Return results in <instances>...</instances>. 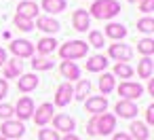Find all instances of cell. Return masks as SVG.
I'll list each match as a JSON object with an SVG mask.
<instances>
[{
  "instance_id": "obj_1",
  "label": "cell",
  "mask_w": 154,
  "mask_h": 140,
  "mask_svg": "<svg viewBox=\"0 0 154 140\" xmlns=\"http://www.w3.org/2000/svg\"><path fill=\"white\" fill-rule=\"evenodd\" d=\"M120 13V5L116 0H95L91 7V15L95 19H112Z\"/></svg>"
},
{
  "instance_id": "obj_2",
  "label": "cell",
  "mask_w": 154,
  "mask_h": 140,
  "mask_svg": "<svg viewBox=\"0 0 154 140\" xmlns=\"http://www.w3.org/2000/svg\"><path fill=\"white\" fill-rule=\"evenodd\" d=\"M89 51V45L85 41H68L66 45L59 47V55L66 60V62H72V60H78V57H85Z\"/></svg>"
},
{
  "instance_id": "obj_3",
  "label": "cell",
  "mask_w": 154,
  "mask_h": 140,
  "mask_svg": "<svg viewBox=\"0 0 154 140\" xmlns=\"http://www.w3.org/2000/svg\"><path fill=\"white\" fill-rule=\"evenodd\" d=\"M116 127V117L110 115V112H101V115H95V132L99 136H108L112 134V129Z\"/></svg>"
},
{
  "instance_id": "obj_4",
  "label": "cell",
  "mask_w": 154,
  "mask_h": 140,
  "mask_svg": "<svg viewBox=\"0 0 154 140\" xmlns=\"http://www.w3.org/2000/svg\"><path fill=\"white\" fill-rule=\"evenodd\" d=\"M141 93H143V87L139 85V83H131V81H125V83H120L118 85V96H122L125 100H137V98H141Z\"/></svg>"
},
{
  "instance_id": "obj_5",
  "label": "cell",
  "mask_w": 154,
  "mask_h": 140,
  "mask_svg": "<svg viewBox=\"0 0 154 140\" xmlns=\"http://www.w3.org/2000/svg\"><path fill=\"white\" fill-rule=\"evenodd\" d=\"M0 129H2V136L5 138H21L26 134V127L21 121H5L2 125H0Z\"/></svg>"
},
{
  "instance_id": "obj_6",
  "label": "cell",
  "mask_w": 154,
  "mask_h": 140,
  "mask_svg": "<svg viewBox=\"0 0 154 140\" xmlns=\"http://www.w3.org/2000/svg\"><path fill=\"white\" fill-rule=\"evenodd\" d=\"M72 98H74V87L70 83H61L55 91V104L57 106H68Z\"/></svg>"
},
{
  "instance_id": "obj_7",
  "label": "cell",
  "mask_w": 154,
  "mask_h": 140,
  "mask_svg": "<svg viewBox=\"0 0 154 140\" xmlns=\"http://www.w3.org/2000/svg\"><path fill=\"white\" fill-rule=\"evenodd\" d=\"M15 115L19 119H30L34 115V102H32V98H28V96L19 98V102L15 106Z\"/></svg>"
},
{
  "instance_id": "obj_8",
  "label": "cell",
  "mask_w": 154,
  "mask_h": 140,
  "mask_svg": "<svg viewBox=\"0 0 154 140\" xmlns=\"http://www.w3.org/2000/svg\"><path fill=\"white\" fill-rule=\"evenodd\" d=\"M110 57H114V60L127 64V62L133 57V51H131L129 45H110Z\"/></svg>"
},
{
  "instance_id": "obj_9",
  "label": "cell",
  "mask_w": 154,
  "mask_h": 140,
  "mask_svg": "<svg viewBox=\"0 0 154 140\" xmlns=\"http://www.w3.org/2000/svg\"><path fill=\"white\" fill-rule=\"evenodd\" d=\"M32 117H34L36 125H47V123L53 119V104H49V102L40 104V106L36 108V115H32Z\"/></svg>"
},
{
  "instance_id": "obj_10",
  "label": "cell",
  "mask_w": 154,
  "mask_h": 140,
  "mask_svg": "<svg viewBox=\"0 0 154 140\" xmlns=\"http://www.w3.org/2000/svg\"><path fill=\"white\" fill-rule=\"evenodd\" d=\"M11 51L15 53V57H30L34 53V45L30 41H13Z\"/></svg>"
},
{
  "instance_id": "obj_11",
  "label": "cell",
  "mask_w": 154,
  "mask_h": 140,
  "mask_svg": "<svg viewBox=\"0 0 154 140\" xmlns=\"http://www.w3.org/2000/svg\"><path fill=\"white\" fill-rule=\"evenodd\" d=\"M53 125H55V132H68V134H72V129H74V119H72L70 115L59 112V115L53 117Z\"/></svg>"
},
{
  "instance_id": "obj_12",
  "label": "cell",
  "mask_w": 154,
  "mask_h": 140,
  "mask_svg": "<svg viewBox=\"0 0 154 140\" xmlns=\"http://www.w3.org/2000/svg\"><path fill=\"white\" fill-rule=\"evenodd\" d=\"M106 108H108V100L103 96H93L87 100V110L93 115H101V112H106Z\"/></svg>"
},
{
  "instance_id": "obj_13",
  "label": "cell",
  "mask_w": 154,
  "mask_h": 140,
  "mask_svg": "<svg viewBox=\"0 0 154 140\" xmlns=\"http://www.w3.org/2000/svg\"><path fill=\"white\" fill-rule=\"evenodd\" d=\"M72 21H74V28H76L78 32H87V30H89V24H91V15H89L87 11L78 9V11H74Z\"/></svg>"
},
{
  "instance_id": "obj_14",
  "label": "cell",
  "mask_w": 154,
  "mask_h": 140,
  "mask_svg": "<svg viewBox=\"0 0 154 140\" xmlns=\"http://www.w3.org/2000/svg\"><path fill=\"white\" fill-rule=\"evenodd\" d=\"M116 115L118 117H125V119H131L137 115V106L131 102V100H120L116 104Z\"/></svg>"
},
{
  "instance_id": "obj_15",
  "label": "cell",
  "mask_w": 154,
  "mask_h": 140,
  "mask_svg": "<svg viewBox=\"0 0 154 140\" xmlns=\"http://www.w3.org/2000/svg\"><path fill=\"white\" fill-rule=\"evenodd\" d=\"M17 87H19V91L28 93V91H32V89L38 87V77L36 74H21L19 81H17Z\"/></svg>"
},
{
  "instance_id": "obj_16",
  "label": "cell",
  "mask_w": 154,
  "mask_h": 140,
  "mask_svg": "<svg viewBox=\"0 0 154 140\" xmlns=\"http://www.w3.org/2000/svg\"><path fill=\"white\" fill-rule=\"evenodd\" d=\"M17 15L28 17V19H34V17L38 15V5H36V2H32V0L19 2V7H17Z\"/></svg>"
},
{
  "instance_id": "obj_17",
  "label": "cell",
  "mask_w": 154,
  "mask_h": 140,
  "mask_svg": "<svg viewBox=\"0 0 154 140\" xmlns=\"http://www.w3.org/2000/svg\"><path fill=\"white\" fill-rule=\"evenodd\" d=\"M106 68H108V57L106 55H93L87 62V70L89 72H101Z\"/></svg>"
},
{
  "instance_id": "obj_18",
  "label": "cell",
  "mask_w": 154,
  "mask_h": 140,
  "mask_svg": "<svg viewBox=\"0 0 154 140\" xmlns=\"http://www.w3.org/2000/svg\"><path fill=\"white\" fill-rule=\"evenodd\" d=\"M36 26H38L42 32H51V34L59 32V21H55L53 17H38V19H36Z\"/></svg>"
},
{
  "instance_id": "obj_19",
  "label": "cell",
  "mask_w": 154,
  "mask_h": 140,
  "mask_svg": "<svg viewBox=\"0 0 154 140\" xmlns=\"http://www.w3.org/2000/svg\"><path fill=\"white\" fill-rule=\"evenodd\" d=\"M129 129H131V138H135V140H148V136H150L146 123H141V121H133Z\"/></svg>"
},
{
  "instance_id": "obj_20",
  "label": "cell",
  "mask_w": 154,
  "mask_h": 140,
  "mask_svg": "<svg viewBox=\"0 0 154 140\" xmlns=\"http://www.w3.org/2000/svg\"><path fill=\"white\" fill-rule=\"evenodd\" d=\"M66 9V0H42V11L49 15H57Z\"/></svg>"
},
{
  "instance_id": "obj_21",
  "label": "cell",
  "mask_w": 154,
  "mask_h": 140,
  "mask_svg": "<svg viewBox=\"0 0 154 140\" xmlns=\"http://www.w3.org/2000/svg\"><path fill=\"white\" fill-rule=\"evenodd\" d=\"M106 36H110L114 41H120V38L127 36V28L120 26V24H108L106 26Z\"/></svg>"
},
{
  "instance_id": "obj_22",
  "label": "cell",
  "mask_w": 154,
  "mask_h": 140,
  "mask_svg": "<svg viewBox=\"0 0 154 140\" xmlns=\"http://www.w3.org/2000/svg\"><path fill=\"white\" fill-rule=\"evenodd\" d=\"M19 74H21V62H19V57L9 60L7 62V68H5V77L7 79H17Z\"/></svg>"
},
{
  "instance_id": "obj_23",
  "label": "cell",
  "mask_w": 154,
  "mask_h": 140,
  "mask_svg": "<svg viewBox=\"0 0 154 140\" xmlns=\"http://www.w3.org/2000/svg\"><path fill=\"white\" fill-rule=\"evenodd\" d=\"M61 74L66 77V79H70V81H74V79H78L80 77V70H78V66L74 64V62H61Z\"/></svg>"
},
{
  "instance_id": "obj_24",
  "label": "cell",
  "mask_w": 154,
  "mask_h": 140,
  "mask_svg": "<svg viewBox=\"0 0 154 140\" xmlns=\"http://www.w3.org/2000/svg\"><path fill=\"white\" fill-rule=\"evenodd\" d=\"M152 70H154V62L150 57H143L139 64H137V74L141 79H150L152 77Z\"/></svg>"
},
{
  "instance_id": "obj_25",
  "label": "cell",
  "mask_w": 154,
  "mask_h": 140,
  "mask_svg": "<svg viewBox=\"0 0 154 140\" xmlns=\"http://www.w3.org/2000/svg\"><path fill=\"white\" fill-rule=\"evenodd\" d=\"M55 47H57L55 38H40V41H38V45H36V49H38L42 55H47V53H53V51H55Z\"/></svg>"
},
{
  "instance_id": "obj_26",
  "label": "cell",
  "mask_w": 154,
  "mask_h": 140,
  "mask_svg": "<svg viewBox=\"0 0 154 140\" xmlns=\"http://www.w3.org/2000/svg\"><path fill=\"white\" fill-rule=\"evenodd\" d=\"M99 89H101V93L106 96V93H110L112 89H114V74H101V79H99Z\"/></svg>"
},
{
  "instance_id": "obj_27",
  "label": "cell",
  "mask_w": 154,
  "mask_h": 140,
  "mask_svg": "<svg viewBox=\"0 0 154 140\" xmlns=\"http://www.w3.org/2000/svg\"><path fill=\"white\" fill-rule=\"evenodd\" d=\"M137 51L143 53L146 57H150V55L154 53V41H152V38H143V41H139V43H137Z\"/></svg>"
},
{
  "instance_id": "obj_28",
  "label": "cell",
  "mask_w": 154,
  "mask_h": 140,
  "mask_svg": "<svg viewBox=\"0 0 154 140\" xmlns=\"http://www.w3.org/2000/svg\"><path fill=\"white\" fill-rule=\"evenodd\" d=\"M114 74H116V77H120V79H131V77H133V68H131L129 64L118 62V64L114 66Z\"/></svg>"
},
{
  "instance_id": "obj_29",
  "label": "cell",
  "mask_w": 154,
  "mask_h": 140,
  "mask_svg": "<svg viewBox=\"0 0 154 140\" xmlns=\"http://www.w3.org/2000/svg\"><path fill=\"white\" fill-rule=\"evenodd\" d=\"M89 91H91V83H89V81H80L78 87L74 89V98H76V100H85V98L89 96Z\"/></svg>"
},
{
  "instance_id": "obj_30",
  "label": "cell",
  "mask_w": 154,
  "mask_h": 140,
  "mask_svg": "<svg viewBox=\"0 0 154 140\" xmlns=\"http://www.w3.org/2000/svg\"><path fill=\"white\" fill-rule=\"evenodd\" d=\"M32 68L34 70H51L53 68V62L47 60V57H34L32 60Z\"/></svg>"
},
{
  "instance_id": "obj_31",
  "label": "cell",
  "mask_w": 154,
  "mask_h": 140,
  "mask_svg": "<svg viewBox=\"0 0 154 140\" xmlns=\"http://www.w3.org/2000/svg\"><path fill=\"white\" fill-rule=\"evenodd\" d=\"M89 47H103V34L97 32V30H91L89 32Z\"/></svg>"
},
{
  "instance_id": "obj_32",
  "label": "cell",
  "mask_w": 154,
  "mask_h": 140,
  "mask_svg": "<svg viewBox=\"0 0 154 140\" xmlns=\"http://www.w3.org/2000/svg\"><path fill=\"white\" fill-rule=\"evenodd\" d=\"M15 26H17L19 30H23V32H30V30L34 28L32 19H28V17H21V15H15Z\"/></svg>"
},
{
  "instance_id": "obj_33",
  "label": "cell",
  "mask_w": 154,
  "mask_h": 140,
  "mask_svg": "<svg viewBox=\"0 0 154 140\" xmlns=\"http://www.w3.org/2000/svg\"><path fill=\"white\" fill-rule=\"evenodd\" d=\"M137 30H141V32H154V19L152 17H143V19H139L137 21Z\"/></svg>"
},
{
  "instance_id": "obj_34",
  "label": "cell",
  "mask_w": 154,
  "mask_h": 140,
  "mask_svg": "<svg viewBox=\"0 0 154 140\" xmlns=\"http://www.w3.org/2000/svg\"><path fill=\"white\" fill-rule=\"evenodd\" d=\"M38 138L40 140H59V134L55 129H40L38 132Z\"/></svg>"
},
{
  "instance_id": "obj_35",
  "label": "cell",
  "mask_w": 154,
  "mask_h": 140,
  "mask_svg": "<svg viewBox=\"0 0 154 140\" xmlns=\"http://www.w3.org/2000/svg\"><path fill=\"white\" fill-rule=\"evenodd\" d=\"M13 115H15L13 106H9V104H0V117H2L5 121H9V119H11Z\"/></svg>"
},
{
  "instance_id": "obj_36",
  "label": "cell",
  "mask_w": 154,
  "mask_h": 140,
  "mask_svg": "<svg viewBox=\"0 0 154 140\" xmlns=\"http://www.w3.org/2000/svg\"><path fill=\"white\" fill-rule=\"evenodd\" d=\"M152 9H154V0H139V11L150 13Z\"/></svg>"
},
{
  "instance_id": "obj_37",
  "label": "cell",
  "mask_w": 154,
  "mask_h": 140,
  "mask_svg": "<svg viewBox=\"0 0 154 140\" xmlns=\"http://www.w3.org/2000/svg\"><path fill=\"white\" fill-rule=\"evenodd\" d=\"M146 121H148L150 125L154 123V104H150V106H148V110H146Z\"/></svg>"
},
{
  "instance_id": "obj_38",
  "label": "cell",
  "mask_w": 154,
  "mask_h": 140,
  "mask_svg": "<svg viewBox=\"0 0 154 140\" xmlns=\"http://www.w3.org/2000/svg\"><path fill=\"white\" fill-rule=\"evenodd\" d=\"M7 91H9V83H7L5 79H0V100L7 96Z\"/></svg>"
},
{
  "instance_id": "obj_39",
  "label": "cell",
  "mask_w": 154,
  "mask_h": 140,
  "mask_svg": "<svg viewBox=\"0 0 154 140\" xmlns=\"http://www.w3.org/2000/svg\"><path fill=\"white\" fill-rule=\"evenodd\" d=\"M87 132H89V134H93V136L97 134V132H95V115H93V119L87 123Z\"/></svg>"
},
{
  "instance_id": "obj_40",
  "label": "cell",
  "mask_w": 154,
  "mask_h": 140,
  "mask_svg": "<svg viewBox=\"0 0 154 140\" xmlns=\"http://www.w3.org/2000/svg\"><path fill=\"white\" fill-rule=\"evenodd\" d=\"M114 140H133V138H131L129 134H122V132H120V134H114Z\"/></svg>"
},
{
  "instance_id": "obj_41",
  "label": "cell",
  "mask_w": 154,
  "mask_h": 140,
  "mask_svg": "<svg viewBox=\"0 0 154 140\" xmlns=\"http://www.w3.org/2000/svg\"><path fill=\"white\" fill-rule=\"evenodd\" d=\"M7 62V53H5V49H0V66H2Z\"/></svg>"
},
{
  "instance_id": "obj_42",
  "label": "cell",
  "mask_w": 154,
  "mask_h": 140,
  "mask_svg": "<svg viewBox=\"0 0 154 140\" xmlns=\"http://www.w3.org/2000/svg\"><path fill=\"white\" fill-rule=\"evenodd\" d=\"M148 91L154 96V79H150V83H148Z\"/></svg>"
},
{
  "instance_id": "obj_43",
  "label": "cell",
  "mask_w": 154,
  "mask_h": 140,
  "mask_svg": "<svg viewBox=\"0 0 154 140\" xmlns=\"http://www.w3.org/2000/svg\"><path fill=\"white\" fill-rule=\"evenodd\" d=\"M63 140H80V138H78V136H76V134H68V136H66V138H63Z\"/></svg>"
},
{
  "instance_id": "obj_44",
  "label": "cell",
  "mask_w": 154,
  "mask_h": 140,
  "mask_svg": "<svg viewBox=\"0 0 154 140\" xmlns=\"http://www.w3.org/2000/svg\"><path fill=\"white\" fill-rule=\"evenodd\" d=\"M0 140H9V138H5V136H0Z\"/></svg>"
},
{
  "instance_id": "obj_45",
  "label": "cell",
  "mask_w": 154,
  "mask_h": 140,
  "mask_svg": "<svg viewBox=\"0 0 154 140\" xmlns=\"http://www.w3.org/2000/svg\"><path fill=\"white\" fill-rule=\"evenodd\" d=\"M129 2H139V0H129Z\"/></svg>"
}]
</instances>
